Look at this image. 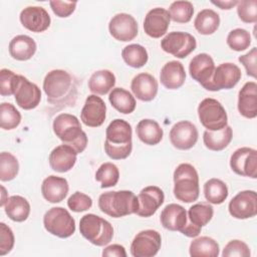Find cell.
Instances as JSON below:
<instances>
[{
    "instance_id": "603a6c76",
    "label": "cell",
    "mask_w": 257,
    "mask_h": 257,
    "mask_svg": "<svg viewBox=\"0 0 257 257\" xmlns=\"http://www.w3.org/2000/svg\"><path fill=\"white\" fill-rule=\"evenodd\" d=\"M131 88L138 99L151 101L157 96L159 84L155 76L147 72H142L133 78Z\"/></svg>"
},
{
    "instance_id": "f907efd6",
    "label": "cell",
    "mask_w": 257,
    "mask_h": 257,
    "mask_svg": "<svg viewBox=\"0 0 257 257\" xmlns=\"http://www.w3.org/2000/svg\"><path fill=\"white\" fill-rule=\"evenodd\" d=\"M49 5L56 16L64 18V17L70 16L74 12L76 7V2L55 0V1H50Z\"/></svg>"
},
{
    "instance_id": "e0dca14e",
    "label": "cell",
    "mask_w": 257,
    "mask_h": 257,
    "mask_svg": "<svg viewBox=\"0 0 257 257\" xmlns=\"http://www.w3.org/2000/svg\"><path fill=\"white\" fill-rule=\"evenodd\" d=\"M139 209L137 215L148 218L153 216L157 210L163 205L165 195L161 188L157 186H148L144 188L138 195Z\"/></svg>"
},
{
    "instance_id": "277c9868",
    "label": "cell",
    "mask_w": 257,
    "mask_h": 257,
    "mask_svg": "<svg viewBox=\"0 0 257 257\" xmlns=\"http://www.w3.org/2000/svg\"><path fill=\"white\" fill-rule=\"evenodd\" d=\"M53 132L63 144L72 147L77 154L87 146L86 134L82 131L78 118L70 113H60L53 120Z\"/></svg>"
},
{
    "instance_id": "ee69618b",
    "label": "cell",
    "mask_w": 257,
    "mask_h": 257,
    "mask_svg": "<svg viewBox=\"0 0 257 257\" xmlns=\"http://www.w3.org/2000/svg\"><path fill=\"white\" fill-rule=\"evenodd\" d=\"M19 80L20 75L7 68H2L0 70V94L2 96H9L14 94Z\"/></svg>"
},
{
    "instance_id": "8992f818",
    "label": "cell",
    "mask_w": 257,
    "mask_h": 257,
    "mask_svg": "<svg viewBox=\"0 0 257 257\" xmlns=\"http://www.w3.org/2000/svg\"><path fill=\"white\" fill-rule=\"evenodd\" d=\"M79 232L86 240L96 246L107 245L113 237L111 224L94 214H86L81 217Z\"/></svg>"
},
{
    "instance_id": "d590c367",
    "label": "cell",
    "mask_w": 257,
    "mask_h": 257,
    "mask_svg": "<svg viewBox=\"0 0 257 257\" xmlns=\"http://www.w3.org/2000/svg\"><path fill=\"white\" fill-rule=\"evenodd\" d=\"M188 223L202 229L212 219L214 209L209 203H197L190 207L188 211Z\"/></svg>"
},
{
    "instance_id": "f546056e",
    "label": "cell",
    "mask_w": 257,
    "mask_h": 257,
    "mask_svg": "<svg viewBox=\"0 0 257 257\" xmlns=\"http://www.w3.org/2000/svg\"><path fill=\"white\" fill-rule=\"evenodd\" d=\"M233 138V131L230 125H226L220 131H205L203 134V142L207 149L219 152L228 147Z\"/></svg>"
},
{
    "instance_id": "7402d4cb",
    "label": "cell",
    "mask_w": 257,
    "mask_h": 257,
    "mask_svg": "<svg viewBox=\"0 0 257 257\" xmlns=\"http://www.w3.org/2000/svg\"><path fill=\"white\" fill-rule=\"evenodd\" d=\"M77 160L76 151L65 144L54 148L48 158L50 168L58 173H65L70 171Z\"/></svg>"
},
{
    "instance_id": "ba28073f",
    "label": "cell",
    "mask_w": 257,
    "mask_h": 257,
    "mask_svg": "<svg viewBox=\"0 0 257 257\" xmlns=\"http://www.w3.org/2000/svg\"><path fill=\"white\" fill-rule=\"evenodd\" d=\"M198 116L200 122L207 131H220L228 122V116L224 106L220 101L211 97H207L199 103Z\"/></svg>"
},
{
    "instance_id": "f6af8a7d",
    "label": "cell",
    "mask_w": 257,
    "mask_h": 257,
    "mask_svg": "<svg viewBox=\"0 0 257 257\" xmlns=\"http://www.w3.org/2000/svg\"><path fill=\"white\" fill-rule=\"evenodd\" d=\"M237 13L239 18L245 23L257 22V1L242 0L238 1Z\"/></svg>"
},
{
    "instance_id": "8d00e7d4",
    "label": "cell",
    "mask_w": 257,
    "mask_h": 257,
    "mask_svg": "<svg viewBox=\"0 0 257 257\" xmlns=\"http://www.w3.org/2000/svg\"><path fill=\"white\" fill-rule=\"evenodd\" d=\"M204 195L208 203L220 205L228 197V187L222 180L213 178L205 183Z\"/></svg>"
},
{
    "instance_id": "7a4b0ae2",
    "label": "cell",
    "mask_w": 257,
    "mask_h": 257,
    "mask_svg": "<svg viewBox=\"0 0 257 257\" xmlns=\"http://www.w3.org/2000/svg\"><path fill=\"white\" fill-rule=\"evenodd\" d=\"M132 125L124 119L115 118L106 127L104 151L112 160L126 159L133 150Z\"/></svg>"
},
{
    "instance_id": "cb8c5ba5",
    "label": "cell",
    "mask_w": 257,
    "mask_h": 257,
    "mask_svg": "<svg viewBox=\"0 0 257 257\" xmlns=\"http://www.w3.org/2000/svg\"><path fill=\"white\" fill-rule=\"evenodd\" d=\"M69 186L65 178L51 175L45 178L41 185L43 198L49 203H60L68 194Z\"/></svg>"
},
{
    "instance_id": "db71d44e",
    "label": "cell",
    "mask_w": 257,
    "mask_h": 257,
    "mask_svg": "<svg viewBox=\"0 0 257 257\" xmlns=\"http://www.w3.org/2000/svg\"><path fill=\"white\" fill-rule=\"evenodd\" d=\"M1 190H2V198H1V203H0V206L1 207H4L7 199H5V195H6V190L3 186H1Z\"/></svg>"
},
{
    "instance_id": "d4e9b609",
    "label": "cell",
    "mask_w": 257,
    "mask_h": 257,
    "mask_svg": "<svg viewBox=\"0 0 257 257\" xmlns=\"http://www.w3.org/2000/svg\"><path fill=\"white\" fill-rule=\"evenodd\" d=\"M238 110L246 118L257 116V84L255 81L246 82L239 91Z\"/></svg>"
},
{
    "instance_id": "816d5d0a",
    "label": "cell",
    "mask_w": 257,
    "mask_h": 257,
    "mask_svg": "<svg viewBox=\"0 0 257 257\" xmlns=\"http://www.w3.org/2000/svg\"><path fill=\"white\" fill-rule=\"evenodd\" d=\"M102 256H115V257H126V252L123 246L119 244H112L106 246L102 250Z\"/></svg>"
},
{
    "instance_id": "836d02e7",
    "label": "cell",
    "mask_w": 257,
    "mask_h": 257,
    "mask_svg": "<svg viewBox=\"0 0 257 257\" xmlns=\"http://www.w3.org/2000/svg\"><path fill=\"white\" fill-rule=\"evenodd\" d=\"M220 25L219 14L212 9L201 10L195 20L194 26L196 30L202 35H211L217 31Z\"/></svg>"
},
{
    "instance_id": "e575fe53",
    "label": "cell",
    "mask_w": 257,
    "mask_h": 257,
    "mask_svg": "<svg viewBox=\"0 0 257 257\" xmlns=\"http://www.w3.org/2000/svg\"><path fill=\"white\" fill-rule=\"evenodd\" d=\"M189 251L192 257H217L220 253V248L213 238L202 236L191 242Z\"/></svg>"
},
{
    "instance_id": "f1b7e54d",
    "label": "cell",
    "mask_w": 257,
    "mask_h": 257,
    "mask_svg": "<svg viewBox=\"0 0 257 257\" xmlns=\"http://www.w3.org/2000/svg\"><path fill=\"white\" fill-rule=\"evenodd\" d=\"M137 136L146 145L155 146L158 145L164 136L163 128L154 119L144 118L137 124Z\"/></svg>"
},
{
    "instance_id": "f35d334b",
    "label": "cell",
    "mask_w": 257,
    "mask_h": 257,
    "mask_svg": "<svg viewBox=\"0 0 257 257\" xmlns=\"http://www.w3.org/2000/svg\"><path fill=\"white\" fill-rule=\"evenodd\" d=\"M119 179V171L112 163H103L95 172V180L99 182L102 189L113 187Z\"/></svg>"
},
{
    "instance_id": "9c48e42d",
    "label": "cell",
    "mask_w": 257,
    "mask_h": 257,
    "mask_svg": "<svg viewBox=\"0 0 257 257\" xmlns=\"http://www.w3.org/2000/svg\"><path fill=\"white\" fill-rule=\"evenodd\" d=\"M197 46L196 38L182 31H173L161 40L162 49L177 58H185L191 54Z\"/></svg>"
},
{
    "instance_id": "4316f807",
    "label": "cell",
    "mask_w": 257,
    "mask_h": 257,
    "mask_svg": "<svg viewBox=\"0 0 257 257\" xmlns=\"http://www.w3.org/2000/svg\"><path fill=\"white\" fill-rule=\"evenodd\" d=\"M161 83L168 89L180 88L186 80V71L184 65L177 60L167 62L161 69Z\"/></svg>"
},
{
    "instance_id": "1f68e13d",
    "label": "cell",
    "mask_w": 257,
    "mask_h": 257,
    "mask_svg": "<svg viewBox=\"0 0 257 257\" xmlns=\"http://www.w3.org/2000/svg\"><path fill=\"white\" fill-rule=\"evenodd\" d=\"M115 84L114 74L107 69H100L91 74L88 79V88L94 94L104 95Z\"/></svg>"
},
{
    "instance_id": "83f0119b",
    "label": "cell",
    "mask_w": 257,
    "mask_h": 257,
    "mask_svg": "<svg viewBox=\"0 0 257 257\" xmlns=\"http://www.w3.org/2000/svg\"><path fill=\"white\" fill-rule=\"evenodd\" d=\"M36 42L28 35H17L9 43V54L12 58L25 61L30 59L36 52Z\"/></svg>"
},
{
    "instance_id": "30bf717a",
    "label": "cell",
    "mask_w": 257,
    "mask_h": 257,
    "mask_svg": "<svg viewBox=\"0 0 257 257\" xmlns=\"http://www.w3.org/2000/svg\"><path fill=\"white\" fill-rule=\"evenodd\" d=\"M162 245L161 234L152 229L139 232L132 244L131 254L134 257H153L158 254Z\"/></svg>"
},
{
    "instance_id": "7dc6e473",
    "label": "cell",
    "mask_w": 257,
    "mask_h": 257,
    "mask_svg": "<svg viewBox=\"0 0 257 257\" xmlns=\"http://www.w3.org/2000/svg\"><path fill=\"white\" fill-rule=\"evenodd\" d=\"M251 255L248 245L241 240L229 241L223 249V257H249Z\"/></svg>"
},
{
    "instance_id": "5b68a950",
    "label": "cell",
    "mask_w": 257,
    "mask_h": 257,
    "mask_svg": "<svg viewBox=\"0 0 257 257\" xmlns=\"http://www.w3.org/2000/svg\"><path fill=\"white\" fill-rule=\"evenodd\" d=\"M174 196L184 203H192L198 200L199 176L194 166L188 163L180 164L174 172Z\"/></svg>"
},
{
    "instance_id": "4dcf8cb0",
    "label": "cell",
    "mask_w": 257,
    "mask_h": 257,
    "mask_svg": "<svg viewBox=\"0 0 257 257\" xmlns=\"http://www.w3.org/2000/svg\"><path fill=\"white\" fill-rule=\"evenodd\" d=\"M4 210L8 218L12 221L23 222L29 217L30 204L24 197L13 195L7 199Z\"/></svg>"
},
{
    "instance_id": "6da1fadb",
    "label": "cell",
    "mask_w": 257,
    "mask_h": 257,
    "mask_svg": "<svg viewBox=\"0 0 257 257\" xmlns=\"http://www.w3.org/2000/svg\"><path fill=\"white\" fill-rule=\"evenodd\" d=\"M43 90L48 102L57 108L73 105L77 96L75 78L63 69L49 71L43 80Z\"/></svg>"
},
{
    "instance_id": "4fadbf2b",
    "label": "cell",
    "mask_w": 257,
    "mask_h": 257,
    "mask_svg": "<svg viewBox=\"0 0 257 257\" xmlns=\"http://www.w3.org/2000/svg\"><path fill=\"white\" fill-rule=\"evenodd\" d=\"M110 35L122 42H127L135 39L139 33L137 20L127 13H117L110 19L108 23Z\"/></svg>"
},
{
    "instance_id": "f5cc1de1",
    "label": "cell",
    "mask_w": 257,
    "mask_h": 257,
    "mask_svg": "<svg viewBox=\"0 0 257 257\" xmlns=\"http://www.w3.org/2000/svg\"><path fill=\"white\" fill-rule=\"evenodd\" d=\"M212 4L218 6L220 9H226V10H230L232 9L234 6H236L238 4V1L236 0H230V1H212Z\"/></svg>"
},
{
    "instance_id": "8fae6325",
    "label": "cell",
    "mask_w": 257,
    "mask_h": 257,
    "mask_svg": "<svg viewBox=\"0 0 257 257\" xmlns=\"http://www.w3.org/2000/svg\"><path fill=\"white\" fill-rule=\"evenodd\" d=\"M230 167L239 176L256 179L257 151L248 147L237 149L230 158Z\"/></svg>"
},
{
    "instance_id": "52a82bcc",
    "label": "cell",
    "mask_w": 257,
    "mask_h": 257,
    "mask_svg": "<svg viewBox=\"0 0 257 257\" xmlns=\"http://www.w3.org/2000/svg\"><path fill=\"white\" fill-rule=\"evenodd\" d=\"M45 230L58 237L68 238L75 232V221L70 213L62 207H53L43 216Z\"/></svg>"
},
{
    "instance_id": "7bdbcfd3",
    "label": "cell",
    "mask_w": 257,
    "mask_h": 257,
    "mask_svg": "<svg viewBox=\"0 0 257 257\" xmlns=\"http://www.w3.org/2000/svg\"><path fill=\"white\" fill-rule=\"evenodd\" d=\"M227 44L231 49L235 51H243L250 46L251 35L246 29H233L227 36Z\"/></svg>"
},
{
    "instance_id": "2e32d148",
    "label": "cell",
    "mask_w": 257,
    "mask_h": 257,
    "mask_svg": "<svg viewBox=\"0 0 257 257\" xmlns=\"http://www.w3.org/2000/svg\"><path fill=\"white\" fill-rule=\"evenodd\" d=\"M215 67L214 60L208 53H199L190 61L189 72L194 80L209 90Z\"/></svg>"
},
{
    "instance_id": "b9f144b4",
    "label": "cell",
    "mask_w": 257,
    "mask_h": 257,
    "mask_svg": "<svg viewBox=\"0 0 257 257\" xmlns=\"http://www.w3.org/2000/svg\"><path fill=\"white\" fill-rule=\"evenodd\" d=\"M169 14L177 23H188L194 14V6L190 1H175L170 5Z\"/></svg>"
},
{
    "instance_id": "5bb4252c",
    "label": "cell",
    "mask_w": 257,
    "mask_h": 257,
    "mask_svg": "<svg viewBox=\"0 0 257 257\" xmlns=\"http://www.w3.org/2000/svg\"><path fill=\"white\" fill-rule=\"evenodd\" d=\"M240 68L231 62H225L215 67L212 80L210 83V91H218L221 89L233 88L241 79Z\"/></svg>"
},
{
    "instance_id": "bcb514c9",
    "label": "cell",
    "mask_w": 257,
    "mask_h": 257,
    "mask_svg": "<svg viewBox=\"0 0 257 257\" xmlns=\"http://www.w3.org/2000/svg\"><path fill=\"white\" fill-rule=\"evenodd\" d=\"M67 206L73 212H84L91 208L92 199L88 195L77 191L68 198Z\"/></svg>"
},
{
    "instance_id": "ab89813d",
    "label": "cell",
    "mask_w": 257,
    "mask_h": 257,
    "mask_svg": "<svg viewBox=\"0 0 257 257\" xmlns=\"http://www.w3.org/2000/svg\"><path fill=\"white\" fill-rule=\"evenodd\" d=\"M21 122V113L10 102H2L0 105V126L10 131L16 128Z\"/></svg>"
},
{
    "instance_id": "74e56055",
    "label": "cell",
    "mask_w": 257,
    "mask_h": 257,
    "mask_svg": "<svg viewBox=\"0 0 257 257\" xmlns=\"http://www.w3.org/2000/svg\"><path fill=\"white\" fill-rule=\"evenodd\" d=\"M123 61L131 67L141 68L149 59L147 49L141 44H128L121 50Z\"/></svg>"
},
{
    "instance_id": "681fc988",
    "label": "cell",
    "mask_w": 257,
    "mask_h": 257,
    "mask_svg": "<svg viewBox=\"0 0 257 257\" xmlns=\"http://www.w3.org/2000/svg\"><path fill=\"white\" fill-rule=\"evenodd\" d=\"M238 60L243 64L246 69L247 75L256 78L257 68H256V61H257V48L253 47L249 52L239 56Z\"/></svg>"
},
{
    "instance_id": "44dd1931",
    "label": "cell",
    "mask_w": 257,
    "mask_h": 257,
    "mask_svg": "<svg viewBox=\"0 0 257 257\" xmlns=\"http://www.w3.org/2000/svg\"><path fill=\"white\" fill-rule=\"evenodd\" d=\"M14 96L19 107L29 110L37 107L40 103L41 91L35 83L29 81L23 75H20V80Z\"/></svg>"
},
{
    "instance_id": "d6986e66",
    "label": "cell",
    "mask_w": 257,
    "mask_h": 257,
    "mask_svg": "<svg viewBox=\"0 0 257 257\" xmlns=\"http://www.w3.org/2000/svg\"><path fill=\"white\" fill-rule=\"evenodd\" d=\"M171 17L165 8L156 7L150 10L144 20V30L147 35L153 38L164 36L170 26Z\"/></svg>"
},
{
    "instance_id": "484cf974",
    "label": "cell",
    "mask_w": 257,
    "mask_h": 257,
    "mask_svg": "<svg viewBox=\"0 0 257 257\" xmlns=\"http://www.w3.org/2000/svg\"><path fill=\"white\" fill-rule=\"evenodd\" d=\"M160 221L165 229L181 232L188 222L187 211L181 205L169 204L163 209Z\"/></svg>"
},
{
    "instance_id": "3957f363",
    "label": "cell",
    "mask_w": 257,
    "mask_h": 257,
    "mask_svg": "<svg viewBox=\"0 0 257 257\" xmlns=\"http://www.w3.org/2000/svg\"><path fill=\"white\" fill-rule=\"evenodd\" d=\"M98 208L112 218L136 214L139 209L138 196L127 190L105 192L98 198Z\"/></svg>"
},
{
    "instance_id": "ac0fdd59",
    "label": "cell",
    "mask_w": 257,
    "mask_h": 257,
    "mask_svg": "<svg viewBox=\"0 0 257 257\" xmlns=\"http://www.w3.org/2000/svg\"><path fill=\"white\" fill-rule=\"evenodd\" d=\"M105 116L106 105L102 98L96 94L88 95L80 112L82 122L87 126L97 127L104 122Z\"/></svg>"
},
{
    "instance_id": "9a60e30c",
    "label": "cell",
    "mask_w": 257,
    "mask_h": 257,
    "mask_svg": "<svg viewBox=\"0 0 257 257\" xmlns=\"http://www.w3.org/2000/svg\"><path fill=\"white\" fill-rule=\"evenodd\" d=\"M198 137L196 125L189 120H181L175 123L170 131L171 144L182 151L192 149L196 145Z\"/></svg>"
},
{
    "instance_id": "7c38bea8",
    "label": "cell",
    "mask_w": 257,
    "mask_h": 257,
    "mask_svg": "<svg viewBox=\"0 0 257 257\" xmlns=\"http://www.w3.org/2000/svg\"><path fill=\"white\" fill-rule=\"evenodd\" d=\"M229 213L236 219H248L257 214V195L255 191L245 190L239 192L228 205Z\"/></svg>"
},
{
    "instance_id": "c3c4849f",
    "label": "cell",
    "mask_w": 257,
    "mask_h": 257,
    "mask_svg": "<svg viewBox=\"0 0 257 257\" xmlns=\"http://www.w3.org/2000/svg\"><path fill=\"white\" fill-rule=\"evenodd\" d=\"M14 234L9 226L5 223H0V256L8 254L14 246Z\"/></svg>"
},
{
    "instance_id": "ffe728a7",
    "label": "cell",
    "mask_w": 257,
    "mask_h": 257,
    "mask_svg": "<svg viewBox=\"0 0 257 257\" xmlns=\"http://www.w3.org/2000/svg\"><path fill=\"white\" fill-rule=\"evenodd\" d=\"M21 24L28 30L40 33L50 26V16L48 12L41 6H28L20 12L19 16Z\"/></svg>"
},
{
    "instance_id": "60d3db41",
    "label": "cell",
    "mask_w": 257,
    "mask_h": 257,
    "mask_svg": "<svg viewBox=\"0 0 257 257\" xmlns=\"http://www.w3.org/2000/svg\"><path fill=\"white\" fill-rule=\"evenodd\" d=\"M19 172V163L11 153L2 152L0 154V180L8 182L13 180Z\"/></svg>"
},
{
    "instance_id": "d6a6232c",
    "label": "cell",
    "mask_w": 257,
    "mask_h": 257,
    "mask_svg": "<svg viewBox=\"0 0 257 257\" xmlns=\"http://www.w3.org/2000/svg\"><path fill=\"white\" fill-rule=\"evenodd\" d=\"M108 100L112 107L123 114H130L136 109L135 96L122 87L112 88L108 95Z\"/></svg>"
}]
</instances>
